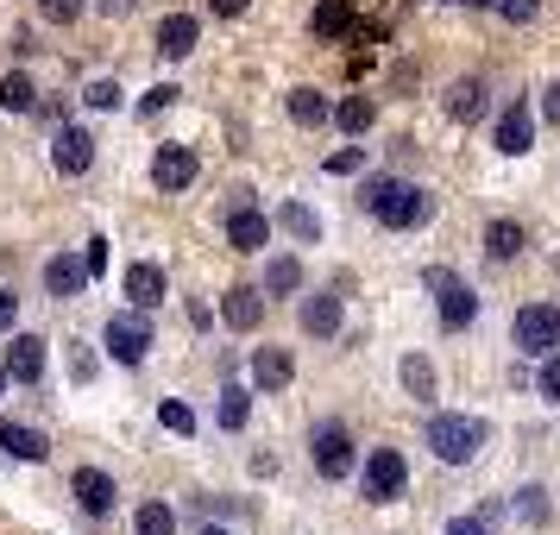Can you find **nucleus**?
I'll return each instance as SVG.
<instances>
[{
  "instance_id": "1",
  "label": "nucleus",
  "mask_w": 560,
  "mask_h": 535,
  "mask_svg": "<svg viewBox=\"0 0 560 535\" xmlns=\"http://www.w3.org/2000/svg\"><path fill=\"white\" fill-rule=\"evenodd\" d=\"M365 202H372V214H378L384 228H422L434 214V202H429V189H416V183H397V177H378L372 189H365Z\"/></svg>"
},
{
  "instance_id": "2",
  "label": "nucleus",
  "mask_w": 560,
  "mask_h": 535,
  "mask_svg": "<svg viewBox=\"0 0 560 535\" xmlns=\"http://www.w3.org/2000/svg\"><path fill=\"white\" fill-rule=\"evenodd\" d=\"M429 447H434V460L466 466V460H479V447H485V422L479 416H434L429 422Z\"/></svg>"
},
{
  "instance_id": "3",
  "label": "nucleus",
  "mask_w": 560,
  "mask_h": 535,
  "mask_svg": "<svg viewBox=\"0 0 560 535\" xmlns=\"http://www.w3.org/2000/svg\"><path fill=\"white\" fill-rule=\"evenodd\" d=\"M107 353L120 359V365H139V359L152 353V322H145V309L107 315Z\"/></svg>"
},
{
  "instance_id": "4",
  "label": "nucleus",
  "mask_w": 560,
  "mask_h": 535,
  "mask_svg": "<svg viewBox=\"0 0 560 535\" xmlns=\"http://www.w3.org/2000/svg\"><path fill=\"white\" fill-rule=\"evenodd\" d=\"M560 347V309H523L516 315V353H535V359H548Z\"/></svg>"
},
{
  "instance_id": "5",
  "label": "nucleus",
  "mask_w": 560,
  "mask_h": 535,
  "mask_svg": "<svg viewBox=\"0 0 560 535\" xmlns=\"http://www.w3.org/2000/svg\"><path fill=\"white\" fill-rule=\"evenodd\" d=\"M308 454H315V473H322V479H347V473H353V434L340 429V422H322Z\"/></svg>"
},
{
  "instance_id": "6",
  "label": "nucleus",
  "mask_w": 560,
  "mask_h": 535,
  "mask_svg": "<svg viewBox=\"0 0 560 535\" xmlns=\"http://www.w3.org/2000/svg\"><path fill=\"white\" fill-rule=\"evenodd\" d=\"M404 479H409L404 454H397V447H378V454L365 460V504H390V498L404 491Z\"/></svg>"
},
{
  "instance_id": "7",
  "label": "nucleus",
  "mask_w": 560,
  "mask_h": 535,
  "mask_svg": "<svg viewBox=\"0 0 560 535\" xmlns=\"http://www.w3.org/2000/svg\"><path fill=\"white\" fill-rule=\"evenodd\" d=\"M429 290L441 296V328H466L479 315V296L454 278V271H429Z\"/></svg>"
},
{
  "instance_id": "8",
  "label": "nucleus",
  "mask_w": 560,
  "mask_h": 535,
  "mask_svg": "<svg viewBox=\"0 0 560 535\" xmlns=\"http://www.w3.org/2000/svg\"><path fill=\"white\" fill-rule=\"evenodd\" d=\"M0 372L13 384H38L45 379V340L38 334H13V347H7V359H0Z\"/></svg>"
},
{
  "instance_id": "9",
  "label": "nucleus",
  "mask_w": 560,
  "mask_h": 535,
  "mask_svg": "<svg viewBox=\"0 0 560 535\" xmlns=\"http://www.w3.org/2000/svg\"><path fill=\"white\" fill-rule=\"evenodd\" d=\"M51 164L63 171V177H82L89 164H95V132H82V127H63L51 139Z\"/></svg>"
},
{
  "instance_id": "10",
  "label": "nucleus",
  "mask_w": 560,
  "mask_h": 535,
  "mask_svg": "<svg viewBox=\"0 0 560 535\" xmlns=\"http://www.w3.org/2000/svg\"><path fill=\"white\" fill-rule=\"evenodd\" d=\"M152 183L164 189V196L189 189V183H196V152H189V146H164V152L152 158Z\"/></svg>"
},
{
  "instance_id": "11",
  "label": "nucleus",
  "mask_w": 560,
  "mask_h": 535,
  "mask_svg": "<svg viewBox=\"0 0 560 535\" xmlns=\"http://www.w3.org/2000/svg\"><path fill=\"white\" fill-rule=\"evenodd\" d=\"M265 240H271V221H265V208H233L228 214V246L233 253H265Z\"/></svg>"
},
{
  "instance_id": "12",
  "label": "nucleus",
  "mask_w": 560,
  "mask_h": 535,
  "mask_svg": "<svg viewBox=\"0 0 560 535\" xmlns=\"http://www.w3.org/2000/svg\"><path fill=\"white\" fill-rule=\"evenodd\" d=\"M221 315H228V328L253 334L258 322H265V290H253V283H233L228 303H221Z\"/></svg>"
},
{
  "instance_id": "13",
  "label": "nucleus",
  "mask_w": 560,
  "mask_h": 535,
  "mask_svg": "<svg viewBox=\"0 0 560 535\" xmlns=\"http://www.w3.org/2000/svg\"><path fill=\"white\" fill-rule=\"evenodd\" d=\"M529 146H535V114H529L523 102L504 107V120H498V152H504V158H523Z\"/></svg>"
},
{
  "instance_id": "14",
  "label": "nucleus",
  "mask_w": 560,
  "mask_h": 535,
  "mask_svg": "<svg viewBox=\"0 0 560 535\" xmlns=\"http://www.w3.org/2000/svg\"><path fill=\"white\" fill-rule=\"evenodd\" d=\"M196 38H202V26H196L189 13H164V20H158V51L164 57H189Z\"/></svg>"
},
{
  "instance_id": "15",
  "label": "nucleus",
  "mask_w": 560,
  "mask_h": 535,
  "mask_svg": "<svg viewBox=\"0 0 560 535\" xmlns=\"http://www.w3.org/2000/svg\"><path fill=\"white\" fill-rule=\"evenodd\" d=\"M77 504L89 510V516H107V510H114V479H107L102 466H82L77 473Z\"/></svg>"
},
{
  "instance_id": "16",
  "label": "nucleus",
  "mask_w": 560,
  "mask_h": 535,
  "mask_svg": "<svg viewBox=\"0 0 560 535\" xmlns=\"http://www.w3.org/2000/svg\"><path fill=\"white\" fill-rule=\"evenodd\" d=\"M0 447H7L13 460H32V466L51 460V441H45L38 429H26V422H0Z\"/></svg>"
},
{
  "instance_id": "17",
  "label": "nucleus",
  "mask_w": 560,
  "mask_h": 535,
  "mask_svg": "<svg viewBox=\"0 0 560 535\" xmlns=\"http://www.w3.org/2000/svg\"><path fill=\"white\" fill-rule=\"evenodd\" d=\"M164 290H171V283H164V265H132V271H127L132 309H158V303H164Z\"/></svg>"
},
{
  "instance_id": "18",
  "label": "nucleus",
  "mask_w": 560,
  "mask_h": 535,
  "mask_svg": "<svg viewBox=\"0 0 560 535\" xmlns=\"http://www.w3.org/2000/svg\"><path fill=\"white\" fill-rule=\"evenodd\" d=\"M315 32H322V38H347V32H359L353 0H315Z\"/></svg>"
},
{
  "instance_id": "19",
  "label": "nucleus",
  "mask_w": 560,
  "mask_h": 535,
  "mask_svg": "<svg viewBox=\"0 0 560 535\" xmlns=\"http://www.w3.org/2000/svg\"><path fill=\"white\" fill-rule=\"evenodd\" d=\"M253 384L283 391V384H290V353H283V347H258L253 353Z\"/></svg>"
},
{
  "instance_id": "20",
  "label": "nucleus",
  "mask_w": 560,
  "mask_h": 535,
  "mask_svg": "<svg viewBox=\"0 0 560 535\" xmlns=\"http://www.w3.org/2000/svg\"><path fill=\"white\" fill-rule=\"evenodd\" d=\"M45 283H51V296H82L89 271H82V258H51L45 265Z\"/></svg>"
},
{
  "instance_id": "21",
  "label": "nucleus",
  "mask_w": 560,
  "mask_h": 535,
  "mask_svg": "<svg viewBox=\"0 0 560 535\" xmlns=\"http://www.w3.org/2000/svg\"><path fill=\"white\" fill-rule=\"evenodd\" d=\"M303 334H340V296H308L303 303Z\"/></svg>"
},
{
  "instance_id": "22",
  "label": "nucleus",
  "mask_w": 560,
  "mask_h": 535,
  "mask_svg": "<svg viewBox=\"0 0 560 535\" xmlns=\"http://www.w3.org/2000/svg\"><path fill=\"white\" fill-rule=\"evenodd\" d=\"M283 107H290V120H296V127H322V120H328V102H322L315 89H290Z\"/></svg>"
},
{
  "instance_id": "23",
  "label": "nucleus",
  "mask_w": 560,
  "mask_h": 535,
  "mask_svg": "<svg viewBox=\"0 0 560 535\" xmlns=\"http://www.w3.org/2000/svg\"><path fill=\"white\" fill-rule=\"evenodd\" d=\"M334 120H340V132H353V139H359V132L378 120V107H372V95H347V102L334 107Z\"/></svg>"
},
{
  "instance_id": "24",
  "label": "nucleus",
  "mask_w": 560,
  "mask_h": 535,
  "mask_svg": "<svg viewBox=\"0 0 560 535\" xmlns=\"http://www.w3.org/2000/svg\"><path fill=\"white\" fill-rule=\"evenodd\" d=\"M0 107H7V114H32V107H38L32 77H20V70H13V77H0Z\"/></svg>"
},
{
  "instance_id": "25",
  "label": "nucleus",
  "mask_w": 560,
  "mask_h": 535,
  "mask_svg": "<svg viewBox=\"0 0 560 535\" xmlns=\"http://www.w3.org/2000/svg\"><path fill=\"white\" fill-rule=\"evenodd\" d=\"M447 114H454V120H479V114H485V82H479V77H472V82H454Z\"/></svg>"
},
{
  "instance_id": "26",
  "label": "nucleus",
  "mask_w": 560,
  "mask_h": 535,
  "mask_svg": "<svg viewBox=\"0 0 560 535\" xmlns=\"http://www.w3.org/2000/svg\"><path fill=\"white\" fill-rule=\"evenodd\" d=\"M485 253L491 258H516L523 253V228H516V221H491V228H485Z\"/></svg>"
},
{
  "instance_id": "27",
  "label": "nucleus",
  "mask_w": 560,
  "mask_h": 535,
  "mask_svg": "<svg viewBox=\"0 0 560 535\" xmlns=\"http://www.w3.org/2000/svg\"><path fill=\"white\" fill-rule=\"evenodd\" d=\"M278 228L296 233V240H322V221H315V208H303V202H283L278 208Z\"/></svg>"
},
{
  "instance_id": "28",
  "label": "nucleus",
  "mask_w": 560,
  "mask_h": 535,
  "mask_svg": "<svg viewBox=\"0 0 560 535\" xmlns=\"http://www.w3.org/2000/svg\"><path fill=\"white\" fill-rule=\"evenodd\" d=\"M246 416H253V391L246 384H228L221 391V429H246Z\"/></svg>"
},
{
  "instance_id": "29",
  "label": "nucleus",
  "mask_w": 560,
  "mask_h": 535,
  "mask_svg": "<svg viewBox=\"0 0 560 535\" xmlns=\"http://www.w3.org/2000/svg\"><path fill=\"white\" fill-rule=\"evenodd\" d=\"M296 283H303V265H296V258H290V253H283V258H271V265H265V290H271V296H290Z\"/></svg>"
},
{
  "instance_id": "30",
  "label": "nucleus",
  "mask_w": 560,
  "mask_h": 535,
  "mask_svg": "<svg viewBox=\"0 0 560 535\" xmlns=\"http://www.w3.org/2000/svg\"><path fill=\"white\" fill-rule=\"evenodd\" d=\"M404 391L416 397V404H429V397H434V365H429V359H416V353L404 359Z\"/></svg>"
},
{
  "instance_id": "31",
  "label": "nucleus",
  "mask_w": 560,
  "mask_h": 535,
  "mask_svg": "<svg viewBox=\"0 0 560 535\" xmlns=\"http://www.w3.org/2000/svg\"><path fill=\"white\" fill-rule=\"evenodd\" d=\"M158 422H164L171 434H196V416H189V404H177V397L158 404Z\"/></svg>"
},
{
  "instance_id": "32",
  "label": "nucleus",
  "mask_w": 560,
  "mask_h": 535,
  "mask_svg": "<svg viewBox=\"0 0 560 535\" xmlns=\"http://www.w3.org/2000/svg\"><path fill=\"white\" fill-rule=\"evenodd\" d=\"M132 523H139V535H177V516H171L164 504H145Z\"/></svg>"
},
{
  "instance_id": "33",
  "label": "nucleus",
  "mask_w": 560,
  "mask_h": 535,
  "mask_svg": "<svg viewBox=\"0 0 560 535\" xmlns=\"http://www.w3.org/2000/svg\"><path fill=\"white\" fill-rule=\"evenodd\" d=\"M82 102H89V107H102V114H114V107H120V102H127V95H120V82H89V89H82Z\"/></svg>"
},
{
  "instance_id": "34",
  "label": "nucleus",
  "mask_w": 560,
  "mask_h": 535,
  "mask_svg": "<svg viewBox=\"0 0 560 535\" xmlns=\"http://www.w3.org/2000/svg\"><path fill=\"white\" fill-rule=\"evenodd\" d=\"M491 7H498V13H504L510 26H529L535 13H541V0H491Z\"/></svg>"
},
{
  "instance_id": "35",
  "label": "nucleus",
  "mask_w": 560,
  "mask_h": 535,
  "mask_svg": "<svg viewBox=\"0 0 560 535\" xmlns=\"http://www.w3.org/2000/svg\"><path fill=\"white\" fill-rule=\"evenodd\" d=\"M82 271H89V278H102V271H107V240H102V233L89 240V253H82Z\"/></svg>"
},
{
  "instance_id": "36",
  "label": "nucleus",
  "mask_w": 560,
  "mask_h": 535,
  "mask_svg": "<svg viewBox=\"0 0 560 535\" xmlns=\"http://www.w3.org/2000/svg\"><path fill=\"white\" fill-rule=\"evenodd\" d=\"M359 164H365V152H359V146H347V152H334V158H328V171H334V177H353Z\"/></svg>"
},
{
  "instance_id": "37",
  "label": "nucleus",
  "mask_w": 560,
  "mask_h": 535,
  "mask_svg": "<svg viewBox=\"0 0 560 535\" xmlns=\"http://www.w3.org/2000/svg\"><path fill=\"white\" fill-rule=\"evenodd\" d=\"M177 102V89H171V82H158L152 95H145V102H139V114H164V107Z\"/></svg>"
},
{
  "instance_id": "38",
  "label": "nucleus",
  "mask_w": 560,
  "mask_h": 535,
  "mask_svg": "<svg viewBox=\"0 0 560 535\" xmlns=\"http://www.w3.org/2000/svg\"><path fill=\"white\" fill-rule=\"evenodd\" d=\"M541 397H548V404H560V359H548V365H541Z\"/></svg>"
},
{
  "instance_id": "39",
  "label": "nucleus",
  "mask_w": 560,
  "mask_h": 535,
  "mask_svg": "<svg viewBox=\"0 0 560 535\" xmlns=\"http://www.w3.org/2000/svg\"><path fill=\"white\" fill-rule=\"evenodd\" d=\"M523 516H535V523L548 516V491H541V485H529V491H523Z\"/></svg>"
},
{
  "instance_id": "40",
  "label": "nucleus",
  "mask_w": 560,
  "mask_h": 535,
  "mask_svg": "<svg viewBox=\"0 0 560 535\" xmlns=\"http://www.w3.org/2000/svg\"><path fill=\"white\" fill-rule=\"evenodd\" d=\"M45 7V20H77L82 13V0H38Z\"/></svg>"
},
{
  "instance_id": "41",
  "label": "nucleus",
  "mask_w": 560,
  "mask_h": 535,
  "mask_svg": "<svg viewBox=\"0 0 560 535\" xmlns=\"http://www.w3.org/2000/svg\"><path fill=\"white\" fill-rule=\"evenodd\" d=\"M13 315H20V296H13V290H0V328H13Z\"/></svg>"
},
{
  "instance_id": "42",
  "label": "nucleus",
  "mask_w": 560,
  "mask_h": 535,
  "mask_svg": "<svg viewBox=\"0 0 560 535\" xmlns=\"http://www.w3.org/2000/svg\"><path fill=\"white\" fill-rule=\"evenodd\" d=\"M541 114H548V120L560 127V82H548V95H541Z\"/></svg>"
},
{
  "instance_id": "43",
  "label": "nucleus",
  "mask_w": 560,
  "mask_h": 535,
  "mask_svg": "<svg viewBox=\"0 0 560 535\" xmlns=\"http://www.w3.org/2000/svg\"><path fill=\"white\" fill-rule=\"evenodd\" d=\"M447 535H485V523H479V516H454V523H447Z\"/></svg>"
},
{
  "instance_id": "44",
  "label": "nucleus",
  "mask_w": 560,
  "mask_h": 535,
  "mask_svg": "<svg viewBox=\"0 0 560 535\" xmlns=\"http://www.w3.org/2000/svg\"><path fill=\"white\" fill-rule=\"evenodd\" d=\"M95 7H102L107 20H127V13H132V0H95Z\"/></svg>"
},
{
  "instance_id": "45",
  "label": "nucleus",
  "mask_w": 560,
  "mask_h": 535,
  "mask_svg": "<svg viewBox=\"0 0 560 535\" xmlns=\"http://www.w3.org/2000/svg\"><path fill=\"white\" fill-rule=\"evenodd\" d=\"M208 7H214V13H228V20H240V13H246V0H208Z\"/></svg>"
},
{
  "instance_id": "46",
  "label": "nucleus",
  "mask_w": 560,
  "mask_h": 535,
  "mask_svg": "<svg viewBox=\"0 0 560 535\" xmlns=\"http://www.w3.org/2000/svg\"><path fill=\"white\" fill-rule=\"evenodd\" d=\"M441 7H491V0H441Z\"/></svg>"
},
{
  "instance_id": "47",
  "label": "nucleus",
  "mask_w": 560,
  "mask_h": 535,
  "mask_svg": "<svg viewBox=\"0 0 560 535\" xmlns=\"http://www.w3.org/2000/svg\"><path fill=\"white\" fill-rule=\"evenodd\" d=\"M202 535H228V530H214V523H208V530H202Z\"/></svg>"
},
{
  "instance_id": "48",
  "label": "nucleus",
  "mask_w": 560,
  "mask_h": 535,
  "mask_svg": "<svg viewBox=\"0 0 560 535\" xmlns=\"http://www.w3.org/2000/svg\"><path fill=\"white\" fill-rule=\"evenodd\" d=\"M0 397H7V372H0Z\"/></svg>"
}]
</instances>
